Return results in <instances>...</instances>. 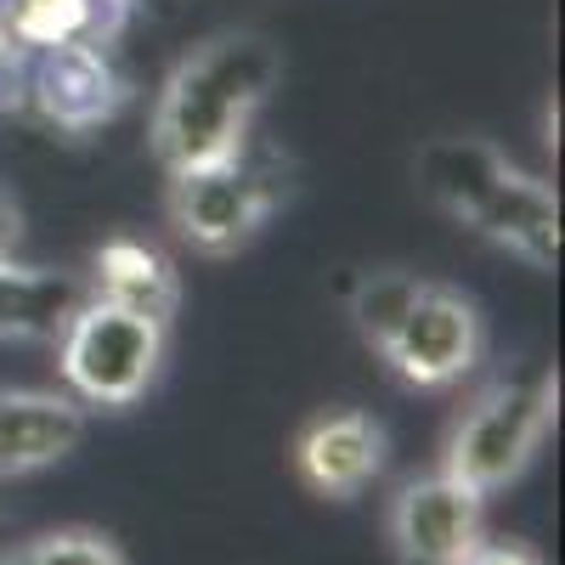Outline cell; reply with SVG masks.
<instances>
[{
    "instance_id": "1",
    "label": "cell",
    "mask_w": 565,
    "mask_h": 565,
    "mask_svg": "<svg viewBox=\"0 0 565 565\" xmlns=\"http://www.w3.org/2000/svg\"><path fill=\"white\" fill-rule=\"evenodd\" d=\"M277 79V52L255 34L215 40L175 79L159 114V148L175 170L215 164Z\"/></svg>"
},
{
    "instance_id": "2",
    "label": "cell",
    "mask_w": 565,
    "mask_h": 565,
    "mask_svg": "<svg viewBox=\"0 0 565 565\" xmlns=\"http://www.w3.org/2000/svg\"><path fill=\"white\" fill-rule=\"evenodd\" d=\"M424 186L463 221L492 232L498 244L521 249L526 260H554V204L537 181L514 175L487 141H436L418 159Z\"/></svg>"
},
{
    "instance_id": "3",
    "label": "cell",
    "mask_w": 565,
    "mask_h": 565,
    "mask_svg": "<svg viewBox=\"0 0 565 565\" xmlns=\"http://www.w3.org/2000/svg\"><path fill=\"white\" fill-rule=\"evenodd\" d=\"M554 424V380L537 385H498L458 418L447 447V476L476 487L481 498L509 487L537 458L543 436Z\"/></svg>"
},
{
    "instance_id": "4",
    "label": "cell",
    "mask_w": 565,
    "mask_h": 565,
    "mask_svg": "<svg viewBox=\"0 0 565 565\" xmlns=\"http://www.w3.org/2000/svg\"><path fill=\"white\" fill-rule=\"evenodd\" d=\"M164 351V328L153 311L141 306H90L74 317L68 328V345H63V367H68V385L85 402H136L148 391L153 367Z\"/></svg>"
},
{
    "instance_id": "5",
    "label": "cell",
    "mask_w": 565,
    "mask_h": 565,
    "mask_svg": "<svg viewBox=\"0 0 565 565\" xmlns=\"http://www.w3.org/2000/svg\"><path fill=\"white\" fill-rule=\"evenodd\" d=\"M385 362L413 385H447L476 362L481 351V322L469 311V300H458L452 289L418 282V295L407 300V311L391 322V334L380 340Z\"/></svg>"
},
{
    "instance_id": "6",
    "label": "cell",
    "mask_w": 565,
    "mask_h": 565,
    "mask_svg": "<svg viewBox=\"0 0 565 565\" xmlns=\"http://www.w3.org/2000/svg\"><path fill=\"white\" fill-rule=\"evenodd\" d=\"M391 543L407 565H463L481 543V492L447 469L407 481L391 503Z\"/></svg>"
},
{
    "instance_id": "7",
    "label": "cell",
    "mask_w": 565,
    "mask_h": 565,
    "mask_svg": "<svg viewBox=\"0 0 565 565\" xmlns=\"http://www.w3.org/2000/svg\"><path fill=\"white\" fill-rule=\"evenodd\" d=\"M300 476L322 498H356L385 463V430L362 413H328L300 436Z\"/></svg>"
},
{
    "instance_id": "8",
    "label": "cell",
    "mask_w": 565,
    "mask_h": 565,
    "mask_svg": "<svg viewBox=\"0 0 565 565\" xmlns=\"http://www.w3.org/2000/svg\"><path fill=\"white\" fill-rule=\"evenodd\" d=\"M85 413L63 396L18 391L0 396V476H34V469L57 463L79 447Z\"/></svg>"
},
{
    "instance_id": "9",
    "label": "cell",
    "mask_w": 565,
    "mask_h": 565,
    "mask_svg": "<svg viewBox=\"0 0 565 565\" xmlns=\"http://www.w3.org/2000/svg\"><path fill=\"white\" fill-rule=\"evenodd\" d=\"M260 215V193H255V181L244 175H232V170H186V193H181V221L186 232H193L199 244L221 249V244H238L244 232L255 226Z\"/></svg>"
},
{
    "instance_id": "10",
    "label": "cell",
    "mask_w": 565,
    "mask_h": 565,
    "mask_svg": "<svg viewBox=\"0 0 565 565\" xmlns=\"http://www.w3.org/2000/svg\"><path fill=\"white\" fill-rule=\"evenodd\" d=\"M74 311V289L63 277L0 271V334H45Z\"/></svg>"
},
{
    "instance_id": "11",
    "label": "cell",
    "mask_w": 565,
    "mask_h": 565,
    "mask_svg": "<svg viewBox=\"0 0 565 565\" xmlns=\"http://www.w3.org/2000/svg\"><path fill=\"white\" fill-rule=\"evenodd\" d=\"M0 565H125V554L103 532L63 526V532H45V537H29V543L7 548Z\"/></svg>"
},
{
    "instance_id": "12",
    "label": "cell",
    "mask_w": 565,
    "mask_h": 565,
    "mask_svg": "<svg viewBox=\"0 0 565 565\" xmlns=\"http://www.w3.org/2000/svg\"><path fill=\"white\" fill-rule=\"evenodd\" d=\"M413 295H418V277H407V271H373V277L362 282V295H356V322H362V334L380 345V340L391 334V322L407 311Z\"/></svg>"
},
{
    "instance_id": "13",
    "label": "cell",
    "mask_w": 565,
    "mask_h": 565,
    "mask_svg": "<svg viewBox=\"0 0 565 565\" xmlns=\"http://www.w3.org/2000/svg\"><path fill=\"white\" fill-rule=\"evenodd\" d=\"M463 565H543V559L526 543H476Z\"/></svg>"
},
{
    "instance_id": "14",
    "label": "cell",
    "mask_w": 565,
    "mask_h": 565,
    "mask_svg": "<svg viewBox=\"0 0 565 565\" xmlns=\"http://www.w3.org/2000/svg\"><path fill=\"white\" fill-rule=\"evenodd\" d=\"M12 232H18V210H12L7 199H0V249L12 244Z\"/></svg>"
}]
</instances>
